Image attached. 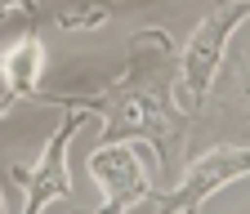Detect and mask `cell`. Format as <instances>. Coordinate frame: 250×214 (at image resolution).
I'll use <instances>...</instances> for the list:
<instances>
[{
    "label": "cell",
    "instance_id": "1",
    "mask_svg": "<svg viewBox=\"0 0 250 214\" xmlns=\"http://www.w3.org/2000/svg\"><path fill=\"white\" fill-rule=\"evenodd\" d=\"M179 49L161 27H139L125 49V72L94 94H36L45 107H81L103 116L99 143H147L161 174H179L183 147L192 138V116L179 107Z\"/></svg>",
    "mask_w": 250,
    "mask_h": 214
},
{
    "label": "cell",
    "instance_id": "2",
    "mask_svg": "<svg viewBox=\"0 0 250 214\" xmlns=\"http://www.w3.org/2000/svg\"><path fill=\"white\" fill-rule=\"evenodd\" d=\"M250 18V0H214V5L201 14V22L192 27L188 45L179 49V107L188 116H197L201 103L210 98L214 89V76L224 72V58H228V45L237 36V27Z\"/></svg>",
    "mask_w": 250,
    "mask_h": 214
},
{
    "label": "cell",
    "instance_id": "3",
    "mask_svg": "<svg viewBox=\"0 0 250 214\" xmlns=\"http://www.w3.org/2000/svg\"><path fill=\"white\" fill-rule=\"evenodd\" d=\"M228 72L214 76L210 98L192 116V134L210 143H250V36L224 58Z\"/></svg>",
    "mask_w": 250,
    "mask_h": 214
},
{
    "label": "cell",
    "instance_id": "4",
    "mask_svg": "<svg viewBox=\"0 0 250 214\" xmlns=\"http://www.w3.org/2000/svg\"><path fill=\"white\" fill-rule=\"evenodd\" d=\"M246 174H250V143H214L192 165H183L170 192H156L147 201L156 205V214H201V205L214 192H224L228 183H237Z\"/></svg>",
    "mask_w": 250,
    "mask_h": 214
},
{
    "label": "cell",
    "instance_id": "5",
    "mask_svg": "<svg viewBox=\"0 0 250 214\" xmlns=\"http://www.w3.org/2000/svg\"><path fill=\"white\" fill-rule=\"evenodd\" d=\"M85 165H89V178L103 188L99 214H130L152 196V174L130 143H99Z\"/></svg>",
    "mask_w": 250,
    "mask_h": 214
},
{
    "label": "cell",
    "instance_id": "6",
    "mask_svg": "<svg viewBox=\"0 0 250 214\" xmlns=\"http://www.w3.org/2000/svg\"><path fill=\"white\" fill-rule=\"evenodd\" d=\"M62 125L54 130V138L45 143L36 165H14V183L22 188V214H41L54 196H72V174H67V143L81 130V120L89 112L81 107H62Z\"/></svg>",
    "mask_w": 250,
    "mask_h": 214
},
{
    "label": "cell",
    "instance_id": "7",
    "mask_svg": "<svg viewBox=\"0 0 250 214\" xmlns=\"http://www.w3.org/2000/svg\"><path fill=\"white\" fill-rule=\"evenodd\" d=\"M41 72H45V40L36 27H27V32L5 49L0 58V76H5V98L9 107L14 103H36L41 94Z\"/></svg>",
    "mask_w": 250,
    "mask_h": 214
},
{
    "label": "cell",
    "instance_id": "8",
    "mask_svg": "<svg viewBox=\"0 0 250 214\" xmlns=\"http://www.w3.org/2000/svg\"><path fill=\"white\" fill-rule=\"evenodd\" d=\"M125 0H49V18L67 32H89V27H103Z\"/></svg>",
    "mask_w": 250,
    "mask_h": 214
},
{
    "label": "cell",
    "instance_id": "9",
    "mask_svg": "<svg viewBox=\"0 0 250 214\" xmlns=\"http://www.w3.org/2000/svg\"><path fill=\"white\" fill-rule=\"evenodd\" d=\"M14 9H36V0H0V14H14Z\"/></svg>",
    "mask_w": 250,
    "mask_h": 214
},
{
    "label": "cell",
    "instance_id": "10",
    "mask_svg": "<svg viewBox=\"0 0 250 214\" xmlns=\"http://www.w3.org/2000/svg\"><path fill=\"white\" fill-rule=\"evenodd\" d=\"M5 116H9V103L0 98V120H5ZM0 214H5V196H0Z\"/></svg>",
    "mask_w": 250,
    "mask_h": 214
}]
</instances>
